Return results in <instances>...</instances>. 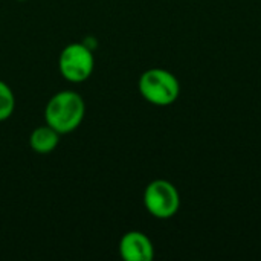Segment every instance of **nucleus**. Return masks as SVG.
Instances as JSON below:
<instances>
[{"label":"nucleus","mask_w":261,"mask_h":261,"mask_svg":"<svg viewBox=\"0 0 261 261\" xmlns=\"http://www.w3.org/2000/svg\"><path fill=\"white\" fill-rule=\"evenodd\" d=\"M86 115V104L80 93L61 90L55 93L44 109L46 124L60 135H67L76 130Z\"/></svg>","instance_id":"nucleus-1"},{"label":"nucleus","mask_w":261,"mask_h":261,"mask_svg":"<svg viewBox=\"0 0 261 261\" xmlns=\"http://www.w3.org/2000/svg\"><path fill=\"white\" fill-rule=\"evenodd\" d=\"M139 92L145 101L153 106L167 107L176 102L180 93L179 80L165 69L153 67L145 70L139 78Z\"/></svg>","instance_id":"nucleus-2"},{"label":"nucleus","mask_w":261,"mask_h":261,"mask_svg":"<svg viewBox=\"0 0 261 261\" xmlns=\"http://www.w3.org/2000/svg\"><path fill=\"white\" fill-rule=\"evenodd\" d=\"M58 67L63 78L69 83H84L90 78L95 67L93 52L86 43H70L61 50Z\"/></svg>","instance_id":"nucleus-3"},{"label":"nucleus","mask_w":261,"mask_h":261,"mask_svg":"<svg viewBox=\"0 0 261 261\" xmlns=\"http://www.w3.org/2000/svg\"><path fill=\"white\" fill-rule=\"evenodd\" d=\"M144 205L153 217L167 220L177 214L180 208V196L171 182L156 179L150 182L144 191Z\"/></svg>","instance_id":"nucleus-4"},{"label":"nucleus","mask_w":261,"mask_h":261,"mask_svg":"<svg viewBox=\"0 0 261 261\" xmlns=\"http://www.w3.org/2000/svg\"><path fill=\"white\" fill-rule=\"evenodd\" d=\"M119 254L125 261H151L154 246L144 232L130 231L119 242Z\"/></svg>","instance_id":"nucleus-5"},{"label":"nucleus","mask_w":261,"mask_h":261,"mask_svg":"<svg viewBox=\"0 0 261 261\" xmlns=\"http://www.w3.org/2000/svg\"><path fill=\"white\" fill-rule=\"evenodd\" d=\"M58 142H60V133L47 124L37 127L31 133V138H29L31 148L38 154L52 153L58 147Z\"/></svg>","instance_id":"nucleus-6"},{"label":"nucleus","mask_w":261,"mask_h":261,"mask_svg":"<svg viewBox=\"0 0 261 261\" xmlns=\"http://www.w3.org/2000/svg\"><path fill=\"white\" fill-rule=\"evenodd\" d=\"M15 109V96L11 90V87L0 81V122L6 121L12 116Z\"/></svg>","instance_id":"nucleus-7"},{"label":"nucleus","mask_w":261,"mask_h":261,"mask_svg":"<svg viewBox=\"0 0 261 261\" xmlns=\"http://www.w3.org/2000/svg\"><path fill=\"white\" fill-rule=\"evenodd\" d=\"M18 2H26V0H18Z\"/></svg>","instance_id":"nucleus-8"}]
</instances>
